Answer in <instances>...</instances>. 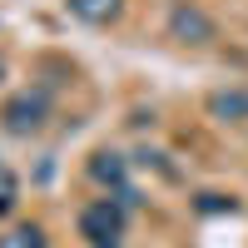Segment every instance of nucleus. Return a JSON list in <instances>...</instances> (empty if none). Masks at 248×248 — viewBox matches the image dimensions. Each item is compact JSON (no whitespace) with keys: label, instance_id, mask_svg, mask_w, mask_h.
<instances>
[{"label":"nucleus","instance_id":"nucleus-5","mask_svg":"<svg viewBox=\"0 0 248 248\" xmlns=\"http://www.w3.org/2000/svg\"><path fill=\"white\" fill-rule=\"evenodd\" d=\"M65 10L79 20V25L105 30V25H114V20L124 15V0H65Z\"/></svg>","mask_w":248,"mask_h":248},{"label":"nucleus","instance_id":"nucleus-1","mask_svg":"<svg viewBox=\"0 0 248 248\" xmlns=\"http://www.w3.org/2000/svg\"><path fill=\"white\" fill-rule=\"evenodd\" d=\"M124 233H129V203L119 194H105L79 209V238L90 248H124Z\"/></svg>","mask_w":248,"mask_h":248},{"label":"nucleus","instance_id":"nucleus-3","mask_svg":"<svg viewBox=\"0 0 248 248\" xmlns=\"http://www.w3.org/2000/svg\"><path fill=\"white\" fill-rule=\"evenodd\" d=\"M0 119H5V129L30 139L50 124V94L45 90H20L15 99H5V109H0Z\"/></svg>","mask_w":248,"mask_h":248},{"label":"nucleus","instance_id":"nucleus-8","mask_svg":"<svg viewBox=\"0 0 248 248\" xmlns=\"http://www.w3.org/2000/svg\"><path fill=\"white\" fill-rule=\"evenodd\" d=\"M15 203H20V179L5 169V164H0V218H5Z\"/></svg>","mask_w":248,"mask_h":248},{"label":"nucleus","instance_id":"nucleus-6","mask_svg":"<svg viewBox=\"0 0 248 248\" xmlns=\"http://www.w3.org/2000/svg\"><path fill=\"white\" fill-rule=\"evenodd\" d=\"M124 174H129V159H124L119 149H99V154L90 159V179H94V184H109V194L124 189Z\"/></svg>","mask_w":248,"mask_h":248},{"label":"nucleus","instance_id":"nucleus-7","mask_svg":"<svg viewBox=\"0 0 248 248\" xmlns=\"http://www.w3.org/2000/svg\"><path fill=\"white\" fill-rule=\"evenodd\" d=\"M0 248H50V238L40 223H15V229L0 233Z\"/></svg>","mask_w":248,"mask_h":248},{"label":"nucleus","instance_id":"nucleus-2","mask_svg":"<svg viewBox=\"0 0 248 248\" xmlns=\"http://www.w3.org/2000/svg\"><path fill=\"white\" fill-rule=\"evenodd\" d=\"M169 40L194 45V50H209L218 40V20L203 5H194V0H174V5H169Z\"/></svg>","mask_w":248,"mask_h":248},{"label":"nucleus","instance_id":"nucleus-4","mask_svg":"<svg viewBox=\"0 0 248 248\" xmlns=\"http://www.w3.org/2000/svg\"><path fill=\"white\" fill-rule=\"evenodd\" d=\"M209 114L223 124H248V85H229L209 94Z\"/></svg>","mask_w":248,"mask_h":248},{"label":"nucleus","instance_id":"nucleus-9","mask_svg":"<svg viewBox=\"0 0 248 248\" xmlns=\"http://www.w3.org/2000/svg\"><path fill=\"white\" fill-rule=\"evenodd\" d=\"M199 214H233V199H223V194H199Z\"/></svg>","mask_w":248,"mask_h":248}]
</instances>
